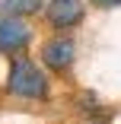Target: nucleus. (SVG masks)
<instances>
[{"instance_id": "4", "label": "nucleus", "mask_w": 121, "mask_h": 124, "mask_svg": "<svg viewBox=\"0 0 121 124\" xmlns=\"http://www.w3.org/2000/svg\"><path fill=\"white\" fill-rule=\"evenodd\" d=\"M32 41V29L26 19H0V54H19Z\"/></svg>"}, {"instance_id": "3", "label": "nucleus", "mask_w": 121, "mask_h": 124, "mask_svg": "<svg viewBox=\"0 0 121 124\" xmlns=\"http://www.w3.org/2000/svg\"><path fill=\"white\" fill-rule=\"evenodd\" d=\"M73 57H77V45H73V38H67V35H57V38H51V41H45L41 45V64L48 67V70H67L70 64H73Z\"/></svg>"}, {"instance_id": "6", "label": "nucleus", "mask_w": 121, "mask_h": 124, "mask_svg": "<svg viewBox=\"0 0 121 124\" xmlns=\"http://www.w3.org/2000/svg\"><path fill=\"white\" fill-rule=\"evenodd\" d=\"M89 3L99 10H115V7H121V0H89Z\"/></svg>"}, {"instance_id": "5", "label": "nucleus", "mask_w": 121, "mask_h": 124, "mask_svg": "<svg viewBox=\"0 0 121 124\" xmlns=\"http://www.w3.org/2000/svg\"><path fill=\"white\" fill-rule=\"evenodd\" d=\"M45 0H0V19H26L41 10Z\"/></svg>"}, {"instance_id": "2", "label": "nucleus", "mask_w": 121, "mask_h": 124, "mask_svg": "<svg viewBox=\"0 0 121 124\" xmlns=\"http://www.w3.org/2000/svg\"><path fill=\"white\" fill-rule=\"evenodd\" d=\"M83 16H86V3L83 0H48L45 3V19L57 32H67V29L80 26Z\"/></svg>"}, {"instance_id": "1", "label": "nucleus", "mask_w": 121, "mask_h": 124, "mask_svg": "<svg viewBox=\"0 0 121 124\" xmlns=\"http://www.w3.org/2000/svg\"><path fill=\"white\" fill-rule=\"evenodd\" d=\"M7 89L19 99H45L48 95V77L41 73L38 64H32L29 57H13L10 61V73H7Z\"/></svg>"}]
</instances>
